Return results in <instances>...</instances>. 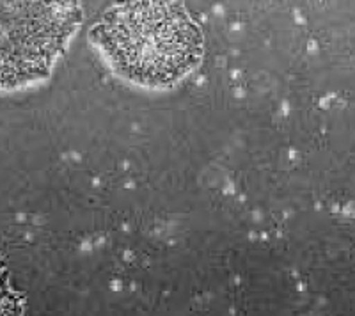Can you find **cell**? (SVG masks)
I'll return each mask as SVG.
<instances>
[{
	"mask_svg": "<svg viewBox=\"0 0 355 316\" xmlns=\"http://www.w3.org/2000/svg\"><path fill=\"white\" fill-rule=\"evenodd\" d=\"M93 40L119 73L146 85L176 82L198 64L202 50L183 0H116Z\"/></svg>",
	"mask_w": 355,
	"mask_h": 316,
	"instance_id": "obj_1",
	"label": "cell"
},
{
	"mask_svg": "<svg viewBox=\"0 0 355 316\" xmlns=\"http://www.w3.org/2000/svg\"><path fill=\"white\" fill-rule=\"evenodd\" d=\"M78 18V0H0V89L49 71Z\"/></svg>",
	"mask_w": 355,
	"mask_h": 316,
	"instance_id": "obj_2",
	"label": "cell"
}]
</instances>
